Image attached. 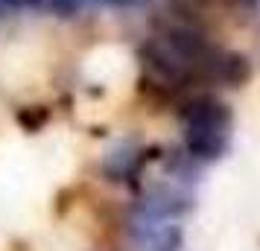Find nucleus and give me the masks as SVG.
<instances>
[{"label":"nucleus","instance_id":"nucleus-1","mask_svg":"<svg viewBox=\"0 0 260 251\" xmlns=\"http://www.w3.org/2000/svg\"><path fill=\"white\" fill-rule=\"evenodd\" d=\"M184 146L190 158L213 161L228 149L231 140V111L216 96H199L184 108Z\"/></svg>","mask_w":260,"mask_h":251},{"label":"nucleus","instance_id":"nucleus-2","mask_svg":"<svg viewBox=\"0 0 260 251\" xmlns=\"http://www.w3.org/2000/svg\"><path fill=\"white\" fill-rule=\"evenodd\" d=\"M135 237L141 245L152 251H176L181 245V228L173 225L170 219H158V216H138L135 222Z\"/></svg>","mask_w":260,"mask_h":251},{"label":"nucleus","instance_id":"nucleus-3","mask_svg":"<svg viewBox=\"0 0 260 251\" xmlns=\"http://www.w3.org/2000/svg\"><path fill=\"white\" fill-rule=\"evenodd\" d=\"M41 6H47L50 12L61 15V18H71L79 9V0H41Z\"/></svg>","mask_w":260,"mask_h":251},{"label":"nucleus","instance_id":"nucleus-4","mask_svg":"<svg viewBox=\"0 0 260 251\" xmlns=\"http://www.w3.org/2000/svg\"><path fill=\"white\" fill-rule=\"evenodd\" d=\"M3 6H9V9H36L41 6V0H0Z\"/></svg>","mask_w":260,"mask_h":251},{"label":"nucleus","instance_id":"nucleus-5","mask_svg":"<svg viewBox=\"0 0 260 251\" xmlns=\"http://www.w3.org/2000/svg\"><path fill=\"white\" fill-rule=\"evenodd\" d=\"M91 3H106V6H114V0H91Z\"/></svg>","mask_w":260,"mask_h":251}]
</instances>
